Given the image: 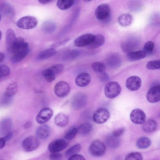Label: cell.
<instances>
[{
	"label": "cell",
	"instance_id": "cell-1",
	"mask_svg": "<svg viewBox=\"0 0 160 160\" xmlns=\"http://www.w3.org/2000/svg\"><path fill=\"white\" fill-rule=\"evenodd\" d=\"M29 51L28 43L22 37L17 38L11 52L13 53L12 62L17 63L21 61L28 54Z\"/></svg>",
	"mask_w": 160,
	"mask_h": 160
},
{
	"label": "cell",
	"instance_id": "cell-2",
	"mask_svg": "<svg viewBox=\"0 0 160 160\" xmlns=\"http://www.w3.org/2000/svg\"><path fill=\"white\" fill-rule=\"evenodd\" d=\"M106 147L105 144L99 140H95L90 144L89 152L92 156L99 157L103 156L105 153Z\"/></svg>",
	"mask_w": 160,
	"mask_h": 160
},
{
	"label": "cell",
	"instance_id": "cell-3",
	"mask_svg": "<svg viewBox=\"0 0 160 160\" xmlns=\"http://www.w3.org/2000/svg\"><path fill=\"white\" fill-rule=\"evenodd\" d=\"M38 23V20L35 17L26 16L21 18L18 21L17 25L20 28L28 30L35 28Z\"/></svg>",
	"mask_w": 160,
	"mask_h": 160
},
{
	"label": "cell",
	"instance_id": "cell-4",
	"mask_svg": "<svg viewBox=\"0 0 160 160\" xmlns=\"http://www.w3.org/2000/svg\"><path fill=\"white\" fill-rule=\"evenodd\" d=\"M121 90V86L117 82L112 81L106 85L104 89V93L108 98H113L120 94Z\"/></svg>",
	"mask_w": 160,
	"mask_h": 160
},
{
	"label": "cell",
	"instance_id": "cell-5",
	"mask_svg": "<svg viewBox=\"0 0 160 160\" xmlns=\"http://www.w3.org/2000/svg\"><path fill=\"white\" fill-rule=\"evenodd\" d=\"M39 144V141L36 137L30 136L24 139L22 143V146L24 151L29 152L37 149Z\"/></svg>",
	"mask_w": 160,
	"mask_h": 160
},
{
	"label": "cell",
	"instance_id": "cell-6",
	"mask_svg": "<svg viewBox=\"0 0 160 160\" xmlns=\"http://www.w3.org/2000/svg\"><path fill=\"white\" fill-rule=\"evenodd\" d=\"M110 116L108 111L105 108H100L96 110L92 116L93 121L96 123L102 124L106 122Z\"/></svg>",
	"mask_w": 160,
	"mask_h": 160
},
{
	"label": "cell",
	"instance_id": "cell-7",
	"mask_svg": "<svg viewBox=\"0 0 160 160\" xmlns=\"http://www.w3.org/2000/svg\"><path fill=\"white\" fill-rule=\"evenodd\" d=\"M70 87L67 82L61 81L55 84L54 87V92L58 97L63 98L67 96L69 93Z\"/></svg>",
	"mask_w": 160,
	"mask_h": 160
},
{
	"label": "cell",
	"instance_id": "cell-8",
	"mask_svg": "<svg viewBox=\"0 0 160 160\" xmlns=\"http://www.w3.org/2000/svg\"><path fill=\"white\" fill-rule=\"evenodd\" d=\"M87 101V98L86 95L82 92H78L72 98L71 105L74 109L78 110L85 105Z\"/></svg>",
	"mask_w": 160,
	"mask_h": 160
},
{
	"label": "cell",
	"instance_id": "cell-9",
	"mask_svg": "<svg viewBox=\"0 0 160 160\" xmlns=\"http://www.w3.org/2000/svg\"><path fill=\"white\" fill-rule=\"evenodd\" d=\"M68 144L66 139H58L51 142L48 145V149L51 153L58 152L65 148Z\"/></svg>",
	"mask_w": 160,
	"mask_h": 160
},
{
	"label": "cell",
	"instance_id": "cell-10",
	"mask_svg": "<svg viewBox=\"0 0 160 160\" xmlns=\"http://www.w3.org/2000/svg\"><path fill=\"white\" fill-rule=\"evenodd\" d=\"M53 114V111L51 108L48 107L43 108L40 111L36 116V121L39 124H43L52 118Z\"/></svg>",
	"mask_w": 160,
	"mask_h": 160
},
{
	"label": "cell",
	"instance_id": "cell-11",
	"mask_svg": "<svg viewBox=\"0 0 160 160\" xmlns=\"http://www.w3.org/2000/svg\"><path fill=\"white\" fill-rule=\"evenodd\" d=\"M95 15L99 20L105 21L108 18L110 14V9L108 5L102 4L98 6L96 8Z\"/></svg>",
	"mask_w": 160,
	"mask_h": 160
},
{
	"label": "cell",
	"instance_id": "cell-12",
	"mask_svg": "<svg viewBox=\"0 0 160 160\" xmlns=\"http://www.w3.org/2000/svg\"><path fill=\"white\" fill-rule=\"evenodd\" d=\"M95 35L90 33H87L79 36L74 41L75 45L81 47L89 45L93 41Z\"/></svg>",
	"mask_w": 160,
	"mask_h": 160
},
{
	"label": "cell",
	"instance_id": "cell-13",
	"mask_svg": "<svg viewBox=\"0 0 160 160\" xmlns=\"http://www.w3.org/2000/svg\"><path fill=\"white\" fill-rule=\"evenodd\" d=\"M131 121L136 124H142L145 121L146 115L144 112L140 109H135L131 112L130 115Z\"/></svg>",
	"mask_w": 160,
	"mask_h": 160
},
{
	"label": "cell",
	"instance_id": "cell-14",
	"mask_svg": "<svg viewBox=\"0 0 160 160\" xmlns=\"http://www.w3.org/2000/svg\"><path fill=\"white\" fill-rule=\"evenodd\" d=\"M147 99L151 103L158 102L160 100V86H154L148 90L147 94Z\"/></svg>",
	"mask_w": 160,
	"mask_h": 160
},
{
	"label": "cell",
	"instance_id": "cell-15",
	"mask_svg": "<svg viewBox=\"0 0 160 160\" xmlns=\"http://www.w3.org/2000/svg\"><path fill=\"white\" fill-rule=\"evenodd\" d=\"M141 80L138 77L133 76L128 78L126 83L127 88L131 91H136L140 87Z\"/></svg>",
	"mask_w": 160,
	"mask_h": 160
},
{
	"label": "cell",
	"instance_id": "cell-16",
	"mask_svg": "<svg viewBox=\"0 0 160 160\" xmlns=\"http://www.w3.org/2000/svg\"><path fill=\"white\" fill-rule=\"evenodd\" d=\"M51 132L50 127L48 125L42 124L37 129L36 132V137L38 139H47L49 137Z\"/></svg>",
	"mask_w": 160,
	"mask_h": 160
},
{
	"label": "cell",
	"instance_id": "cell-17",
	"mask_svg": "<svg viewBox=\"0 0 160 160\" xmlns=\"http://www.w3.org/2000/svg\"><path fill=\"white\" fill-rule=\"evenodd\" d=\"M91 79V76L88 73L83 72L80 73L77 76L75 82L78 86L84 87L90 83Z\"/></svg>",
	"mask_w": 160,
	"mask_h": 160
},
{
	"label": "cell",
	"instance_id": "cell-18",
	"mask_svg": "<svg viewBox=\"0 0 160 160\" xmlns=\"http://www.w3.org/2000/svg\"><path fill=\"white\" fill-rule=\"evenodd\" d=\"M17 38L14 32L11 29H8L6 32V41L7 50L12 52Z\"/></svg>",
	"mask_w": 160,
	"mask_h": 160
},
{
	"label": "cell",
	"instance_id": "cell-19",
	"mask_svg": "<svg viewBox=\"0 0 160 160\" xmlns=\"http://www.w3.org/2000/svg\"><path fill=\"white\" fill-rule=\"evenodd\" d=\"M54 121L57 126L63 127L67 126L68 123L69 117L65 113L60 112L55 116Z\"/></svg>",
	"mask_w": 160,
	"mask_h": 160
},
{
	"label": "cell",
	"instance_id": "cell-20",
	"mask_svg": "<svg viewBox=\"0 0 160 160\" xmlns=\"http://www.w3.org/2000/svg\"><path fill=\"white\" fill-rule=\"evenodd\" d=\"M12 125V121L10 118L2 120L0 124V134L5 136L10 132Z\"/></svg>",
	"mask_w": 160,
	"mask_h": 160
},
{
	"label": "cell",
	"instance_id": "cell-21",
	"mask_svg": "<svg viewBox=\"0 0 160 160\" xmlns=\"http://www.w3.org/2000/svg\"><path fill=\"white\" fill-rule=\"evenodd\" d=\"M143 124L142 129L146 132H154L157 129V122L153 119H149Z\"/></svg>",
	"mask_w": 160,
	"mask_h": 160
},
{
	"label": "cell",
	"instance_id": "cell-22",
	"mask_svg": "<svg viewBox=\"0 0 160 160\" xmlns=\"http://www.w3.org/2000/svg\"><path fill=\"white\" fill-rule=\"evenodd\" d=\"M56 53V50L54 48L45 49L40 52L37 56V59L42 60L48 59L54 56Z\"/></svg>",
	"mask_w": 160,
	"mask_h": 160
},
{
	"label": "cell",
	"instance_id": "cell-23",
	"mask_svg": "<svg viewBox=\"0 0 160 160\" xmlns=\"http://www.w3.org/2000/svg\"><path fill=\"white\" fill-rule=\"evenodd\" d=\"M146 56L143 51L140 50L128 53L126 57L129 61H133L142 59L145 58Z\"/></svg>",
	"mask_w": 160,
	"mask_h": 160
},
{
	"label": "cell",
	"instance_id": "cell-24",
	"mask_svg": "<svg viewBox=\"0 0 160 160\" xmlns=\"http://www.w3.org/2000/svg\"><path fill=\"white\" fill-rule=\"evenodd\" d=\"M104 42V36L101 34H98L94 36L93 41L88 46L90 48H95L102 45Z\"/></svg>",
	"mask_w": 160,
	"mask_h": 160
},
{
	"label": "cell",
	"instance_id": "cell-25",
	"mask_svg": "<svg viewBox=\"0 0 160 160\" xmlns=\"http://www.w3.org/2000/svg\"><path fill=\"white\" fill-rule=\"evenodd\" d=\"M78 129V132L80 135L82 136L87 135L92 132L93 129V126L89 123L85 122L81 124Z\"/></svg>",
	"mask_w": 160,
	"mask_h": 160
},
{
	"label": "cell",
	"instance_id": "cell-26",
	"mask_svg": "<svg viewBox=\"0 0 160 160\" xmlns=\"http://www.w3.org/2000/svg\"><path fill=\"white\" fill-rule=\"evenodd\" d=\"M118 21L121 25L126 27L131 24L132 21V17L129 14L124 13L119 16Z\"/></svg>",
	"mask_w": 160,
	"mask_h": 160
},
{
	"label": "cell",
	"instance_id": "cell-27",
	"mask_svg": "<svg viewBox=\"0 0 160 160\" xmlns=\"http://www.w3.org/2000/svg\"><path fill=\"white\" fill-rule=\"evenodd\" d=\"M107 145L112 148H117L120 144V140L118 137H116L112 134L108 136L106 139Z\"/></svg>",
	"mask_w": 160,
	"mask_h": 160
},
{
	"label": "cell",
	"instance_id": "cell-28",
	"mask_svg": "<svg viewBox=\"0 0 160 160\" xmlns=\"http://www.w3.org/2000/svg\"><path fill=\"white\" fill-rule=\"evenodd\" d=\"M18 84L15 82L10 83L7 88L5 95L7 97H11L14 96L18 90Z\"/></svg>",
	"mask_w": 160,
	"mask_h": 160
},
{
	"label": "cell",
	"instance_id": "cell-29",
	"mask_svg": "<svg viewBox=\"0 0 160 160\" xmlns=\"http://www.w3.org/2000/svg\"><path fill=\"white\" fill-rule=\"evenodd\" d=\"M151 143V140L149 138L147 137H142L137 140L136 145L138 148L143 149L149 147Z\"/></svg>",
	"mask_w": 160,
	"mask_h": 160
},
{
	"label": "cell",
	"instance_id": "cell-30",
	"mask_svg": "<svg viewBox=\"0 0 160 160\" xmlns=\"http://www.w3.org/2000/svg\"><path fill=\"white\" fill-rule=\"evenodd\" d=\"M80 54L79 51L76 49H72L65 52L63 56V59L65 61L73 60L78 57Z\"/></svg>",
	"mask_w": 160,
	"mask_h": 160
},
{
	"label": "cell",
	"instance_id": "cell-31",
	"mask_svg": "<svg viewBox=\"0 0 160 160\" xmlns=\"http://www.w3.org/2000/svg\"><path fill=\"white\" fill-rule=\"evenodd\" d=\"M74 3V0H58L57 5L60 9L65 10L72 7Z\"/></svg>",
	"mask_w": 160,
	"mask_h": 160
},
{
	"label": "cell",
	"instance_id": "cell-32",
	"mask_svg": "<svg viewBox=\"0 0 160 160\" xmlns=\"http://www.w3.org/2000/svg\"><path fill=\"white\" fill-rule=\"evenodd\" d=\"M81 149V146L79 144L74 145L68 148L65 152V156L69 158L71 156L77 153Z\"/></svg>",
	"mask_w": 160,
	"mask_h": 160
},
{
	"label": "cell",
	"instance_id": "cell-33",
	"mask_svg": "<svg viewBox=\"0 0 160 160\" xmlns=\"http://www.w3.org/2000/svg\"><path fill=\"white\" fill-rule=\"evenodd\" d=\"M92 68L95 72L99 74L104 72L105 70V64L101 62L93 63L92 65Z\"/></svg>",
	"mask_w": 160,
	"mask_h": 160
},
{
	"label": "cell",
	"instance_id": "cell-34",
	"mask_svg": "<svg viewBox=\"0 0 160 160\" xmlns=\"http://www.w3.org/2000/svg\"><path fill=\"white\" fill-rule=\"evenodd\" d=\"M78 132V129L77 128H72L66 132L64 138L68 140H72L76 137Z\"/></svg>",
	"mask_w": 160,
	"mask_h": 160
},
{
	"label": "cell",
	"instance_id": "cell-35",
	"mask_svg": "<svg viewBox=\"0 0 160 160\" xmlns=\"http://www.w3.org/2000/svg\"><path fill=\"white\" fill-rule=\"evenodd\" d=\"M42 74L48 82H51L55 79V75L52 72L49 68L43 70L42 72Z\"/></svg>",
	"mask_w": 160,
	"mask_h": 160
},
{
	"label": "cell",
	"instance_id": "cell-36",
	"mask_svg": "<svg viewBox=\"0 0 160 160\" xmlns=\"http://www.w3.org/2000/svg\"><path fill=\"white\" fill-rule=\"evenodd\" d=\"M125 159L142 160L143 159V156L142 154L138 152H131L127 155Z\"/></svg>",
	"mask_w": 160,
	"mask_h": 160
},
{
	"label": "cell",
	"instance_id": "cell-37",
	"mask_svg": "<svg viewBox=\"0 0 160 160\" xmlns=\"http://www.w3.org/2000/svg\"><path fill=\"white\" fill-rule=\"evenodd\" d=\"M154 46V43L152 41H148L145 44L143 51L146 55H150L152 53Z\"/></svg>",
	"mask_w": 160,
	"mask_h": 160
},
{
	"label": "cell",
	"instance_id": "cell-38",
	"mask_svg": "<svg viewBox=\"0 0 160 160\" xmlns=\"http://www.w3.org/2000/svg\"><path fill=\"white\" fill-rule=\"evenodd\" d=\"M147 68L150 70L159 69L160 60H152L149 62L146 65Z\"/></svg>",
	"mask_w": 160,
	"mask_h": 160
},
{
	"label": "cell",
	"instance_id": "cell-39",
	"mask_svg": "<svg viewBox=\"0 0 160 160\" xmlns=\"http://www.w3.org/2000/svg\"><path fill=\"white\" fill-rule=\"evenodd\" d=\"M10 73V69L8 66L4 65H0V79L8 76Z\"/></svg>",
	"mask_w": 160,
	"mask_h": 160
},
{
	"label": "cell",
	"instance_id": "cell-40",
	"mask_svg": "<svg viewBox=\"0 0 160 160\" xmlns=\"http://www.w3.org/2000/svg\"><path fill=\"white\" fill-rule=\"evenodd\" d=\"M52 72L55 75L62 71L64 69L63 66L61 64H55L49 68Z\"/></svg>",
	"mask_w": 160,
	"mask_h": 160
},
{
	"label": "cell",
	"instance_id": "cell-41",
	"mask_svg": "<svg viewBox=\"0 0 160 160\" xmlns=\"http://www.w3.org/2000/svg\"><path fill=\"white\" fill-rule=\"evenodd\" d=\"M49 157L50 159L52 160H60L62 159V155L58 152L51 153Z\"/></svg>",
	"mask_w": 160,
	"mask_h": 160
},
{
	"label": "cell",
	"instance_id": "cell-42",
	"mask_svg": "<svg viewBox=\"0 0 160 160\" xmlns=\"http://www.w3.org/2000/svg\"><path fill=\"white\" fill-rule=\"evenodd\" d=\"M85 159L83 156L77 153L71 156L68 158V160H85Z\"/></svg>",
	"mask_w": 160,
	"mask_h": 160
},
{
	"label": "cell",
	"instance_id": "cell-43",
	"mask_svg": "<svg viewBox=\"0 0 160 160\" xmlns=\"http://www.w3.org/2000/svg\"><path fill=\"white\" fill-rule=\"evenodd\" d=\"M124 131L123 128H120L115 130L113 132L112 134L114 136L119 137L123 134Z\"/></svg>",
	"mask_w": 160,
	"mask_h": 160
},
{
	"label": "cell",
	"instance_id": "cell-44",
	"mask_svg": "<svg viewBox=\"0 0 160 160\" xmlns=\"http://www.w3.org/2000/svg\"><path fill=\"white\" fill-rule=\"evenodd\" d=\"M13 136V133L11 132H10L6 135L3 138L6 142L10 140L12 138Z\"/></svg>",
	"mask_w": 160,
	"mask_h": 160
},
{
	"label": "cell",
	"instance_id": "cell-45",
	"mask_svg": "<svg viewBox=\"0 0 160 160\" xmlns=\"http://www.w3.org/2000/svg\"><path fill=\"white\" fill-rule=\"evenodd\" d=\"M109 77L108 75L105 72H104L101 73L100 79L103 81H106L108 80Z\"/></svg>",
	"mask_w": 160,
	"mask_h": 160
},
{
	"label": "cell",
	"instance_id": "cell-46",
	"mask_svg": "<svg viewBox=\"0 0 160 160\" xmlns=\"http://www.w3.org/2000/svg\"><path fill=\"white\" fill-rule=\"evenodd\" d=\"M6 142L3 138H0V149L3 148L5 146Z\"/></svg>",
	"mask_w": 160,
	"mask_h": 160
},
{
	"label": "cell",
	"instance_id": "cell-47",
	"mask_svg": "<svg viewBox=\"0 0 160 160\" xmlns=\"http://www.w3.org/2000/svg\"><path fill=\"white\" fill-rule=\"evenodd\" d=\"M32 124V122L31 121H28L24 124L23 127L25 129H28L31 127Z\"/></svg>",
	"mask_w": 160,
	"mask_h": 160
},
{
	"label": "cell",
	"instance_id": "cell-48",
	"mask_svg": "<svg viewBox=\"0 0 160 160\" xmlns=\"http://www.w3.org/2000/svg\"><path fill=\"white\" fill-rule=\"evenodd\" d=\"M41 4H45L49 3L52 0H38Z\"/></svg>",
	"mask_w": 160,
	"mask_h": 160
},
{
	"label": "cell",
	"instance_id": "cell-49",
	"mask_svg": "<svg viewBox=\"0 0 160 160\" xmlns=\"http://www.w3.org/2000/svg\"><path fill=\"white\" fill-rule=\"evenodd\" d=\"M5 55L2 52H0V63L4 59Z\"/></svg>",
	"mask_w": 160,
	"mask_h": 160
},
{
	"label": "cell",
	"instance_id": "cell-50",
	"mask_svg": "<svg viewBox=\"0 0 160 160\" xmlns=\"http://www.w3.org/2000/svg\"><path fill=\"white\" fill-rule=\"evenodd\" d=\"M92 0H83V1L86 2H90V1H91Z\"/></svg>",
	"mask_w": 160,
	"mask_h": 160
},
{
	"label": "cell",
	"instance_id": "cell-51",
	"mask_svg": "<svg viewBox=\"0 0 160 160\" xmlns=\"http://www.w3.org/2000/svg\"><path fill=\"white\" fill-rule=\"evenodd\" d=\"M2 36V32L0 30V40H1V38Z\"/></svg>",
	"mask_w": 160,
	"mask_h": 160
},
{
	"label": "cell",
	"instance_id": "cell-52",
	"mask_svg": "<svg viewBox=\"0 0 160 160\" xmlns=\"http://www.w3.org/2000/svg\"><path fill=\"white\" fill-rule=\"evenodd\" d=\"M1 15L0 14V20H1Z\"/></svg>",
	"mask_w": 160,
	"mask_h": 160
},
{
	"label": "cell",
	"instance_id": "cell-53",
	"mask_svg": "<svg viewBox=\"0 0 160 160\" xmlns=\"http://www.w3.org/2000/svg\"><path fill=\"white\" fill-rule=\"evenodd\" d=\"M74 1H75V0H74Z\"/></svg>",
	"mask_w": 160,
	"mask_h": 160
},
{
	"label": "cell",
	"instance_id": "cell-54",
	"mask_svg": "<svg viewBox=\"0 0 160 160\" xmlns=\"http://www.w3.org/2000/svg\"></svg>",
	"mask_w": 160,
	"mask_h": 160
}]
</instances>
